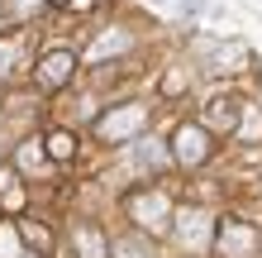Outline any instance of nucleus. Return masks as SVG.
<instances>
[{
  "label": "nucleus",
  "instance_id": "a211bd4d",
  "mask_svg": "<svg viewBox=\"0 0 262 258\" xmlns=\"http://www.w3.org/2000/svg\"><path fill=\"white\" fill-rule=\"evenodd\" d=\"M76 5H81V0H48V10L57 14V10H76Z\"/></svg>",
  "mask_w": 262,
  "mask_h": 258
},
{
  "label": "nucleus",
  "instance_id": "423d86ee",
  "mask_svg": "<svg viewBox=\"0 0 262 258\" xmlns=\"http://www.w3.org/2000/svg\"><path fill=\"white\" fill-rule=\"evenodd\" d=\"M243 105H248V96H238V91H214V96H205L195 120L214 134V139H234V129L243 120Z\"/></svg>",
  "mask_w": 262,
  "mask_h": 258
},
{
  "label": "nucleus",
  "instance_id": "f03ea898",
  "mask_svg": "<svg viewBox=\"0 0 262 258\" xmlns=\"http://www.w3.org/2000/svg\"><path fill=\"white\" fill-rule=\"evenodd\" d=\"M124 210H129L138 234H167L172 220H177V201H172V191H167L162 182H138L124 196Z\"/></svg>",
  "mask_w": 262,
  "mask_h": 258
},
{
  "label": "nucleus",
  "instance_id": "f3484780",
  "mask_svg": "<svg viewBox=\"0 0 262 258\" xmlns=\"http://www.w3.org/2000/svg\"><path fill=\"white\" fill-rule=\"evenodd\" d=\"M177 10H181V19L191 24V19H200V14L210 10V0H177Z\"/></svg>",
  "mask_w": 262,
  "mask_h": 258
},
{
  "label": "nucleus",
  "instance_id": "f257e3e1",
  "mask_svg": "<svg viewBox=\"0 0 262 258\" xmlns=\"http://www.w3.org/2000/svg\"><path fill=\"white\" fill-rule=\"evenodd\" d=\"M152 129V105L143 96H124V101H110L91 115V139L100 148H129L134 139H143Z\"/></svg>",
  "mask_w": 262,
  "mask_h": 258
},
{
  "label": "nucleus",
  "instance_id": "f8f14e48",
  "mask_svg": "<svg viewBox=\"0 0 262 258\" xmlns=\"http://www.w3.org/2000/svg\"><path fill=\"white\" fill-rule=\"evenodd\" d=\"M43 148H48L53 168H67V163L81 158V134H76L72 125H48L43 129Z\"/></svg>",
  "mask_w": 262,
  "mask_h": 258
},
{
  "label": "nucleus",
  "instance_id": "2eb2a0df",
  "mask_svg": "<svg viewBox=\"0 0 262 258\" xmlns=\"http://www.w3.org/2000/svg\"><path fill=\"white\" fill-rule=\"evenodd\" d=\"M72 244H76V258H110V239H105V230L91 225V220L72 225Z\"/></svg>",
  "mask_w": 262,
  "mask_h": 258
},
{
  "label": "nucleus",
  "instance_id": "1a4fd4ad",
  "mask_svg": "<svg viewBox=\"0 0 262 258\" xmlns=\"http://www.w3.org/2000/svg\"><path fill=\"white\" fill-rule=\"evenodd\" d=\"M214 244H220L224 258H253L262 249V234H257V225L238 220V215H224V220H214Z\"/></svg>",
  "mask_w": 262,
  "mask_h": 258
},
{
  "label": "nucleus",
  "instance_id": "20e7f679",
  "mask_svg": "<svg viewBox=\"0 0 262 258\" xmlns=\"http://www.w3.org/2000/svg\"><path fill=\"white\" fill-rule=\"evenodd\" d=\"M167 144H172V163H177L181 172H200L214 158V134L200 125L195 115L191 120H177L172 134H167Z\"/></svg>",
  "mask_w": 262,
  "mask_h": 258
},
{
  "label": "nucleus",
  "instance_id": "6ab92c4d",
  "mask_svg": "<svg viewBox=\"0 0 262 258\" xmlns=\"http://www.w3.org/2000/svg\"><path fill=\"white\" fill-rule=\"evenodd\" d=\"M0 163H5V148H0Z\"/></svg>",
  "mask_w": 262,
  "mask_h": 258
},
{
  "label": "nucleus",
  "instance_id": "9b49d317",
  "mask_svg": "<svg viewBox=\"0 0 262 258\" xmlns=\"http://www.w3.org/2000/svg\"><path fill=\"white\" fill-rule=\"evenodd\" d=\"M195 63H167L162 67V77H158V101L167 105H177V101H186L191 96V86H195Z\"/></svg>",
  "mask_w": 262,
  "mask_h": 258
},
{
  "label": "nucleus",
  "instance_id": "9d476101",
  "mask_svg": "<svg viewBox=\"0 0 262 258\" xmlns=\"http://www.w3.org/2000/svg\"><path fill=\"white\" fill-rule=\"evenodd\" d=\"M10 168L19 172V177L53 172V158H48V148H43V134H24V139L14 144V153H10Z\"/></svg>",
  "mask_w": 262,
  "mask_h": 258
},
{
  "label": "nucleus",
  "instance_id": "ddd939ff",
  "mask_svg": "<svg viewBox=\"0 0 262 258\" xmlns=\"http://www.w3.org/2000/svg\"><path fill=\"white\" fill-rule=\"evenodd\" d=\"M24 201H29V182L10 163H0V215H19Z\"/></svg>",
  "mask_w": 262,
  "mask_h": 258
},
{
  "label": "nucleus",
  "instance_id": "6e6552de",
  "mask_svg": "<svg viewBox=\"0 0 262 258\" xmlns=\"http://www.w3.org/2000/svg\"><path fill=\"white\" fill-rule=\"evenodd\" d=\"M29 67H34V57H29V29L24 24L0 29V91L14 86Z\"/></svg>",
  "mask_w": 262,
  "mask_h": 258
},
{
  "label": "nucleus",
  "instance_id": "39448f33",
  "mask_svg": "<svg viewBox=\"0 0 262 258\" xmlns=\"http://www.w3.org/2000/svg\"><path fill=\"white\" fill-rule=\"evenodd\" d=\"M124 163H129V172H134L138 182H162L167 172L177 168V163H172V144H167V139H158L152 129L143 134V139H134V144H129Z\"/></svg>",
  "mask_w": 262,
  "mask_h": 258
},
{
  "label": "nucleus",
  "instance_id": "4468645a",
  "mask_svg": "<svg viewBox=\"0 0 262 258\" xmlns=\"http://www.w3.org/2000/svg\"><path fill=\"white\" fill-rule=\"evenodd\" d=\"M172 230H177V239H186L191 249H205L210 244V215L205 210H177V220H172Z\"/></svg>",
  "mask_w": 262,
  "mask_h": 258
},
{
  "label": "nucleus",
  "instance_id": "7ed1b4c3",
  "mask_svg": "<svg viewBox=\"0 0 262 258\" xmlns=\"http://www.w3.org/2000/svg\"><path fill=\"white\" fill-rule=\"evenodd\" d=\"M76 72H81V53L67 48V43H53V48L34 53V67H29V86L38 96H62L76 86Z\"/></svg>",
  "mask_w": 262,
  "mask_h": 258
},
{
  "label": "nucleus",
  "instance_id": "dca6fc26",
  "mask_svg": "<svg viewBox=\"0 0 262 258\" xmlns=\"http://www.w3.org/2000/svg\"><path fill=\"white\" fill-rule=\"evenodd\" d=\"M14 230H19V239H24V244L34 249V253H43V258L53 253V234L43 230V225H38L34 215H14Z\"/></svg>",
  "mask_w": 262,
  "mask_h": 258
},
{
  "label": "nucleus",
  "instance_id": "0eeeda50",
  "mask_svg": "<svg viewBox=\"0 0 262 258\" xmlns=\"http://www.w3.org/2000/svg\"><path fill=\"white\" fill-rule=\"evenodd\" d=\"M134 43H138V34H134L129 24H105V29H96V38L86 43L81 63H91V67H100V63H124Z\"/></svg>",
  "mask_w": 262,
  "mask_h": 258
}]
</instances>
